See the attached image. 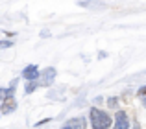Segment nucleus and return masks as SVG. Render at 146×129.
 <instances>
[{"label": "nucleus", "instance_id": "nucleus-1", "mask_svg": "<svg viewBox=\"0 0 146 129\" xmlns=\"http://www.w3.org/2000/svg\"><path fill=\"white\" fill-rule=\"evenodd\" d=\"M91 124H93L94 129H107L111 126V116L107 115V113L93 107L91 109Z\"/></svg>", "mask_w": 146, "mask_h": 129}, {"label": "nucleus", "instance_id": "nucleus-2", "mask_svg": "<svg viewBox=\"0 0 146 129\" xmlns=\"http://www.w3.org/2000/svg\"><path fill=\"white\" fill-rule=\"evenodd\" d=\"M56 79V68L54 66H46L44 70L39 72V78H37V85L41 87H50Z\"/></svg>", "mask_w": 146, "mask_h": 129}, {"label": "nucleus", "instance_id": "nucleus-3", "mask_svg": "<svg viewBox=\"0 0 146 129\" xmlns=\"http://www.w3.org/2000/svg\"><path fill=\"white\" fill-rule=\"evenodd\" d=\"M22 78L26 79V81H37V78H39V68H37V64H28V66L22 70Z\"/></svg>", "mask_w": 146, "mask_h": 129}, {"label": "nucleus", "instance_id": "nucleus-4", "mask_svg": "<svg viewBox=\"0 0 146 129\" xmlns=\"http://www.w3.org/2000/svg\"><path fill=\"white\" fill-rule=\"evenodd\" d=\"M113 129H129V120L128 115L124 111H118L117 116H115V127Z\"/></svg>", "mask_w": 146, "mask_h": 129}, {"label": "nucleus", "instance_id": "nucleus-5", "mask_svg": "<svg viewBox=\"0 0 146 129\" xmlns=\"http://www.w3.org/2000/svg\"><path fill=\"white\" fill-rule=\"evenodd\" d=\"M61 129H85V118L78 116V118H70L65 122V126Z\"/></svg>", "mask_w": 146, "mask_h": 129}, {"label": "nucleus", "instance_id": "nucleus-6", "mask_svg": "<svg viewBox=\"0 0 146 129\" xmlns=\"http://www.w3.org/2000/svg\"><path fill=\"white\" fill-rule=\"evenodd\" d=\"M15 107H17V101H15L13 98H7V100H4L2 107H0V113H2V115H9V113L15 111Z\"/></svg>", "mask_w": 146, "mask_h": 129}, {"label": "nucleus", "instance_id": "nucleus-7", "mask_svg": "<svg viewBox=\"0 0 146 129\" xmlns=\"http://www.w3.org/2000/svg\"><path fill=\"white\" fill-rule=\"evenodd\" d=\"M37 87H39V85H37V81H30L28 85H26V89H24V90H26V94H32L33 90L37 89Z\"/></svg>", "mask_w": 146, "mask_h": 129}, {"label": "nucleus", "instance_id": "nucleus-8", "mask_svg": "<svg viewBox=\"0 0 146 129\" xmlns=\"http://www.w3.org/2000/svg\"><path fill=\"white\" fill-rule=\"evenodd\" d=\"M11 46V41H4V43H0V48H9Z\"/></svg>", "mask_w": 146, "mask_h": 129}, {"label": "nucleus", "instance_id": "nucleus-9", "mask_svg": "<svg viewBox=\"0 0 146 129\" xmlns=\"http://www.w3.org/2000/svg\"><path fill=\"white\" fill-rule=\"evenodd\" d=\"M139 94L143 98H146V87H141V89H139Z\"/></svg>", "mask_w": 146, "mask_h": 129}, {"label": "nucleus", "instance_id": "nucleus-10", "mask_svg": "<svg viewBox=\"0 0 146 129\" xmlns=\"http://www.w3.org/2000/svg\"><path fill=\"white\" fill-rule=\"evenodd\" d=\"M109 105L115 107V105H117V98H109Z\"/></svg>", "mask_w": 146, "mask_h": 129}, {"label": "nucleus", "instance_id": "nucleus-11", "mask_svg": "<svg viewBox=\"0 0 146 129\" xmlns=\"http://www.w3.org/2000/svg\"><path fill=\"white\" fill-rule=\"evenodd\" d=\"M41 37H50V33L46 32V30H43V32H41Z\"/></svg>", "mask_w": 146, "mask_h": 129}, {"label": "nucleus", "instance_id": "nucleus-12", "mask_svg": "<svg viewBox=\"0 0 146 129\" xmlns=\"http://www.w3.org/2000/svg\"><path fill=\"white\" fill-rule=\"evenodd\" d=\"M143 103H144V107H146V98H143Z\"/></svg>", "mask_w": 146, "mask_h": 129}, {"label": "nucleus", "instance_id": "nucleus-13", "mask_svg": "<svg viewBox=\"0 0 146 129\" xmlns=\"http://www.w3.org/2000/svg\"><path fill=\"white\" fill-rule=\"evenodd\" d=\"M133 129H139V126H133Z\"/></svg>", "mask_w": 146, "mask_h": 129}]
</instances>
